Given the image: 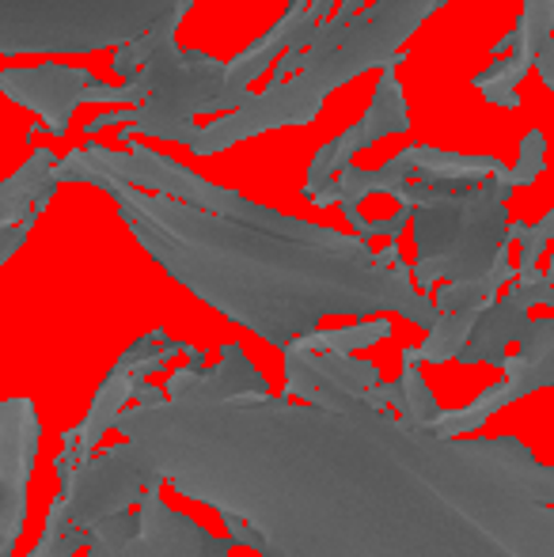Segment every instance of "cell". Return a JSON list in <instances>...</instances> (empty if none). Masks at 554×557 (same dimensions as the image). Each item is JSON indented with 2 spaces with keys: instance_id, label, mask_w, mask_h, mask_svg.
<instances>
[{
  "instance_id": "1",
  "label": "cell",
  "mask_w": 554,
  "mask_h": 557,
  "mask_svg": "<svg viewBox=\"0 0 554 557\" xmlns=\"http://www.w3.org/2000/svg\"><path fill=\"white\" fill-rule=\"evenodd\" d=\"M380 368L285 349V395L239 345L137 391L119 433L156 485L262 557H554V470L517 436H436L369 398Z\"/></svg>"
},
{
  "instance_id": "2",
  "label": "cell",
  "mask_w": 554,
  "mask_h": 557,
  "mask_svg": "<svg viewBox=\"0 0 554 557\" xmlns=\"http://www.w3.org/2000/svg\"><path fill=\"white\" fill-rule=\"evenodd\" d=\"M61 178L103 186L178 285L281 352L316 334L327 315H361L365 323V315L395 311L426 331L441 319L395 247L372 250L331 227L288 221L140 145L130 156L76 148L61 163Z\"/></svg>"
},
{
  "instance_id": "3",
  "label": "cell",
  "mask_w": 554,
  "mask_h": 557,
  "mask_svg": "<svg viewBox=\"0 0 554 557\" xmlns=\"http://www.w3.org/2000/svg\"><path fill=\"white\" fill-rule=\"evenodd\" d=\"M232 546V539L213 535L152 490L134 512L107 516L91 528L88 557H229Z\"/></svg>"
},
{
  "instance_id": "4",
  "label": "cell",
  "mask_w": 554,
  "mask_h": 557,
  "mask_svg": "<svg viewBox=\"0 0 554 557\" xmlns=\"http://www.w3.org/2000/svg\"><path fill=\"white\" fill-rule=\"evenodd\" d=\"M186 349H190V345L175 342L168 331H148L145 337H137V342L122 352L119 364H114L111 372H107V380L99 383L96 398H91V406H88V418H84L81 425L69 429L65 441H61V451H58V459H53L58 482H69V478L91 459L96 444L103 441L107 429L119 425V418L130 410V403H134L137 391L148 383V375L160 372L171 357H178V352H186Z\"/></svg>"
},
{
  "instance_id": "5",
  "label": "cell",
  "mask_w": 554,
  "mask_h": 557,
  "mask_svg": "<svg viewBox=\"0 0 554 557\" xmlns=\"http://www.w3.org/2000/svg\"><path fill=\"white\" fill-rule=\"evenodd\" d=\"M160 490V485L148 478V470L140 467L137 451L126 441L107 447L103 455L88 459L76 470L69 482H61L58 497L65 500V516L76 531L91 535L96 523H103L107 516L134 512L145 493Z\"/></svg>"
},
{
  "instance_id": "6",
  "label": "cell",
  "mask_w": 554,
  "mask_h": 557,
  "mask_svg": "<svg viewBox=\"0 0 554 557\" xmlns=\"http://www.w3.org/2000/svg\"><path fill=\"white\" fill-rule=\"evenodd\" d=\"M42 425L30 398L0 403V557H12L27 523V485Z\"/></svg>"
},
{
  "instance_id": "7",
  "label": "cell",
  "mask_w": 554,
  "mask_h": 557,
  "mask_svg": "<svg viewBox=\"0 0 554 557\" xmlns=\"http://www.w3.org/2000/svg\"><path fill=\"white\" fill-rule=\"evenodd\" d=\"M528 308H520L513 296H505V300H494L487 304V308L479 311V323H475L471 337H467V345L459 349V364H494V368H505V360H509V345L525 337L528 331Z\"/></svg>"
},
{
  "instance_id": "8",
  "label": "cell",
  "mask_w": 554,
  "mask_h": 557,
  "mask_svg": "<svg viewBox=\"0 0 554 557\" xmlns=\"http://www.w3.org/2000/svg\"><path fill=\"white\" fill-rule=\"evenodd\" d=\"M387 334H392L387 319H365V323H354V326H346V331H316V334L300 337L296 345L308 352H346V357H354V352L384 342Z\"/></svg>"
},
{
  "instance_id": "9",
  "label": "cell",
  "mask_w": 554,
  "mask_h": 557,
  "mask_svg": "<svg viewBox=\"0 0 554 557\" xmlns=\"http://www.w3.org/2000/svg\"><path fill=\"white\" fill-rule=\"evenodd\" d=\"M4 262H8V250H4V247H0V265H4Z\"/></svg>"
}]
</instances>
